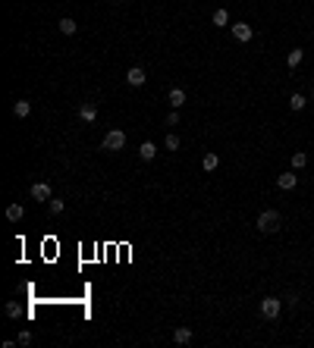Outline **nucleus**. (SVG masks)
<instances>
[{"mask_svg":"<svg viewBox=\"0 0 314 348\" xmlns=\"http://www.w3.org/2000/svg\"><path fill=\"white\" fill-rule=\"evenodd\" d=\"M279 311H283V298H274V295H267V298L261 301V317H264V320H277Z\"/></svg>","mask_w":314,"mask_h":348,"instance_id":"obj_3","label":"nucleus"},{"mask_svg":"<svg viewBox=\"0 0 314 348\" xmlns=\"http://www.w3.org/2000/svg\"><path fill=\"white\" fill-rule=\"evenodd\" d=\"M279 223H283V217H279V210H261L258 220H254V226H258V232H277Z\"/></svg>","mask_w":314,"mask_h":348,"instance_id":"obj_1","label":"nucleus"},{"mask_svg":"<svg viewBox=\"0 0 314 348\" xmlns=\"http://www.w3.org/2000/svg\"><path fill=\"white\" fill-rule=\"evenodd\" d=\"M57 29H60L63 35H75V29H79V25H75V22L70 19V16H66V19H60V22H57Z\"/></svg>","mask_w":314,"mask_h":348,"instance_id":"obj_19","label":"nucleus"},{"mask_svg":"<svg viewBox=\"0 0 314 348\" xmlns=\"http://www.w3.org/2000/svg\"><path fill=\"white\" fill-rule=\"evenodd\" d=\"M47 207H50V214H63V207H66V204H63L60 198H50V201H47Z\"/></svg>","mask_w":314,"mask_h":348,"instance_id":"obj_22","label":"nucleus"},{"mask_svg":"<svg viewBox=\"0 0 314 348\" xmlns=\"http://www.w3.org/2000/svg\"><path fill=\"white\" fill-rule=\"evenodd\" d=\"M3 314H6V317H10V320H16V317H19V314H22L19 301H6V304H3Z\"/></svg>","mask_w":314,"mask_h":348,"instance_id":"obj_20","label":"nucleus"},{"mask_svg":"<svg viewBox=\"0 0 314 348\" xmlns=\"http://www.w3.org/2000/svg\"><path fill=\"white\" fill-rule=\"evenodd\" d=\"M22 217H25V207L22 204H10V207H6V220H10V223H19Z\"/></svg>","mask_w":314,"mask_h":348,"instance_id":"obj_13","label":"nucleus"},{"mask_svg":"<svg viewBox=\"0 0 314 348\" xmlns=\"http://www.w3.org/2000/svg\"><path fill=\"white\" fill-rule=\"evenodd\" d=\"M192 339H195V329H192V326H176V329H173V342H176V345H189Z\"/></svg>","mask_w":314,"mask_h":348,"instance_id":"obj_8","label":"nucleus"},{"mask_svg":"<svg viewBox=\"0 0 314 348\" xmlns=\"http://www.w3.org/2000/svg\"><path fill=\"white\" fill-rule=\"evenodd\" d=\"M201 166H205L208 173H214V169L220 166V154H205V160H201Z\"/></svg>","mask_w":314,"mask_h":348,"instance_id":"obj_18","label":"nucleus"},{"mask_svg":"<svg viewBox=\"0 0 314 348\" xmlns=\"http://www.w3.org/2000/svg\"><path fill=\"white\" fill-rule=\"evenodd\" d=\"M233 38L239 41V44H248V41L254 38V29H251L248 22H236L233 25Z\"/></svg>","mask_w":314,"mask_h":348,"instance_id":"obj_4","label":"nucleus"},{"mask_svg":"<svg viewBox=\"0 0 314 348\" xmlns=\"http://www.w3.org/2000/svg\"><path fill=\"white\" fill-rule=\"evenodd\" d=\"M167 100H170V107H173V110H179L185 104V91L182 88H170V97Z\"/></svg>","mask_w":314,"mask_h":348,"instance_id":"obj_11","label":"nucleus"},{"mask_svg":"<svg viewBox=\"0 0 314 348\" xmlns=\"http://www.w3.org/2000/svg\"><path fill=\"white\" fill-rule=\"evenodd\" d=\"M289 163H292V169H295V173H299V169H305V166H308V154H305V151H295Z\"/></svg>","mask_w":314,"mask_h":348,"instance_id":"obj_14","label":"nucleus"},{"mask_svg":"<svg viewBox=\"0 0 314 348\" xmlns=\"http://www.w3.org/2000/svg\"><path fill=\"white\" fill-rule=\"evenodd\" d=\"M311 100H314V88H311Z\"/></svg>","mask_w":314,"mask_h":348,"instance_id":"obj_25","label":"nucleus"},{"mask_svg":"<svg viewBox=\"0 0 314 348\" xmlns=\"http://www.w3.org/2000/svg\"><path fill=\"white\" fill-rule=\"evenodd\" d=\"M32 198L41 201V204H44V201H50V198H54V189H50V182H35V185H32Z\"/></svg>","mask_w":314,"mask_h":348,"instance_id":"obj_5","label":"nucleus"},{"mask_svg":"<svg viewBox=\"0 0 314 348\" xmlns=\"http://www.w3.org/2000/svg\"><path fill=\"white\" fill-rule=\"evenodd\" d=\"M305 104H308V97L299 95V91H295V95L289 97V110H295V113H299V110H305Z\"/></svg>","mask_w":314,"mask_h":348,"instance_id":"obj_17","label":"nucleus"},{"mask_svg":"<svg viewBox=\"0 0 314 348\" xmlns=\"http://www.w3.org/2000/svg\"><path fill=\"white\" fill-rule=\"evenodd\" d=\"M210 22H214V25H220V29H223V25H230V13H226L223 6H220V10H214V16H210Z\"/></svg>","mask_w":314,"mask_h":348,"instance_id":"obj_16","label":"nucleus"},{"mask_svg":"<svg viewBox=\"0 0 314 348\" xmlns=\"http://www.w3.org/2000/svg\"><path fill=\"white\" fill-rule=\"evenodd\" d=\"M277 185H279L283 191H292L295 185H299V176H295V169H289V173H279V176H277Z\"/></svg>","mask_w":314,"mask_h":348,"instance_id":"obj_7","label":"nucleus"},{"mask_svg":"<svg viewBox=\"0 0 314 348\" xmlns=\"http://www.w3.org/2000/svg\"><path fill=\"white\" fill-rule=\"evenodd\" d=\"M302 60H305V50L295 47V50H289V57H286V66H289V69H295V66H299Z\"/></svg>","mask_w":314,"mask_h":348,"instance_id":"obj_15","label":"nucleus"},{"mask_svg":"<svg viewBox=\"0 0 314 348\" xmlns=\"http://www.w3.org/2000/svg\"><path fill=\"white\" fill-rule=\"evenodd\" d=\"M79 120H82V123H95V120H98V104L85 100V104L79 107Z\"/></svg>","mask_w":314,"mask_h":348,"instance_id":"obj_9","label":"nucleus"},{"mask_svg":"<svg viewBox=\"0 0 314 348\" xmlns=\"http://www.w3.org/2000/svg\"><path fill=\"white\" fill-rule=\"evenodd\" d=\"M126 82H129L132 88H141V85L148 82V75H145V69H141V66H129V72H126Z\"/></svg>","mask_w":314,"mask_h":348,"instance_id":"obj_6","label":"nucleus"},{"mask_svg":"<svg viewBox=\"0 0 314 348\" xmlns=\"http://www.w3.org/2000/svg\"><path fill=\"white\" fill-rule=\"evenodd\" d=\"M101 148L104 151H123L126 148V132L123 129H110L104 135V141H101Z\"/></svg>","mask_w":314,"mask_h":348,"instance_id":"obj_2","label":"nucleus"},{"mask_svg":"<svg viewBox=\"0 0 314 348\" xmlns=\"http://www.w3.org/2000/svg\"><path fill=\"white\" fill-rule=\"evenodd\" d=\"M139 157L145 160V163H148V160H154V157H157V144H154V141H145V144L139 148Z\"/></svg>","mask_w":314,"mask_h":348,"instance_id":"obj_12","label":"nucleus"},{"mask_svg":"<svg viewBox=\"0 0 314 348\" xmlns=\"http://www.w3.org/2000/svg\"><path fill=\"white\" fill-rule=\"evenodd\" d=\"M16 345H32V333H29V329H22V333H19V339H16Z\"/></svg>","mask_w":314,"mask_h":348,"instance_id":"obj_23","label":"nucleus"},{"mask_svg":"<svg viewBox=\"0 0 314 348\" xmlns=\"http://www.w3.org/2000/svg\"><path fill=\"white\" fill-rule=\"evenodd\" d=\"M179 135H173V132H167V151H179Z\"/></svg>","mask_w":314,"mask_h":348,"instance_id":"obj_21","label":"nucleus"},{"mask_svg":"<svg viewBox=\"0 0 314 348\" xmlns=\"http://www.w3.org/2000/svg\"><path fill=\"white\" fill-rule=\"evenodd\" d=\"M176 123H179V113H176V110H170V113H167V126H176Z\"/></svg>","mask_w":314,"mask_h":348,"instance_id":"obj_24","label":"nucleus"},{"mask_svg":"<svg viewBox=\"0 0 314 348\" xmlns=\"http://www.w3.org/2000/svg\"><path fill=\"white\" fill-rule=\"evenodd\" d=\"M29 113H32V100H16V104H13V116H16V120H25Z\"/></svg>","mask_w":314,"mask_h":348,"instance_id":"obj_10","label":"nucleus"}]
</instances>
